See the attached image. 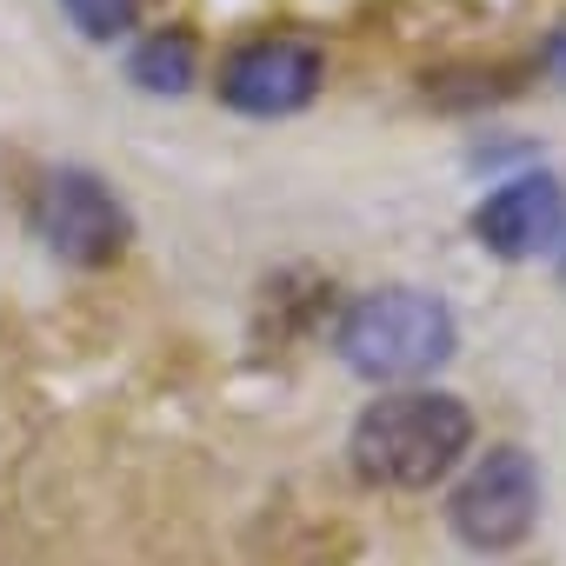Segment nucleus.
<instances>
[{
	"label": "nucleus",
	"mask_w": 566,
	"mask_h": 566,
	"mask_svg": "<svg viewBox=\"0 0 566 566\" xmlns=\"http://www.w3.org/2000/svg\"><path fill=\"white\" fill-rule=\"evenodd\" d=\"M553 61H559V67H566V34H559V41H553Z\"/></svg>",
	"instance_id": "obj_9"
},
{
	"label": "nucleus",
	"mask_w": 566,
	"mask_h": 566,
	"mask_svg": "<svg viewBox=\"0 0 566 566\" xmlns=\"http://www.w3.org/2000/svg\"><path fill=\"white\" fill-rule=\"evenodd\" d=\"M193 67H200V54H193L187 34H147L134 48V61H127L134 87H147V94H187L193 87Z\"/></svg>",
	"instance_id": "obj_7"
},
{
	"label": "nucleus",
	"mask_w": 566,
	"mask_h": 566,
	"mask_svg": "<svg viewBox=\"0 0 566 566\" xmlns=\"http://www.w3.org/2000/svg\"><path fill=\"white\" fill-rule=\"evenodd\" d=\"M334 347L360 380L387 387V380H420L447 367L460 347V327H453V307L427 287H374L347 307Z\"/></svg>",
	"instance_id": "obj_2"
},
{
	"label": "nucleus",
	"mask_w": 566,
	"mask_h": 566,
	"mask_svg": "<svg viewBox=\"0 0 566 566\" xmlns=\"http://www.w3.org/2000/svg\"><path fill=\"white\" fill-rule=\"evenodd\" d=\"M473 233L500 260H539L566 240V187L553 174H513L473 207Z\"/></svg>",
	"instance_id": "obj_6"
},
{
	"label": "nucleus",
	"mask_w": 566,
	"mask_h": 566,
	"mask_svg": "<svg viewBox=\"0 0 566 566\" xmlns=\"http://www.w3.org/2000/svg\"><path fill=\"white\" fill-rule=\"evenodd\" d=\"M327 81V61L314 41L301 34H266V41H247L240 54H227L220 67V101L233 114H253V120H280V114H301L314 107Z\"/></svg>",
	"instance_id": "obj_5"
},
{
	"label": "nucleus",
	"mask_w": 566,
	"mask_h": 566,
	"mask_svg": "<svg viewBox=\"0 0 566 566\" xmlns=\"http://www.w3.org/2000/svg\"><path fill=\"white\" fill-rule=\"evenodd\" d=\"M61 8L87 41H120L140 21V0H61Z\"/></svg>",
	"instance_id": "obj_8"
},
{
	"label": "nucleus",
	"mask_w": 566,
	"mask_h": 566,
	"mask_svg": "<svg viewBox=\"0 0 566 566\" xmlns=\"http://www.w3.org/2000/svg\"><path fill=\"white\" fill-rule=\"evenodd\" d=\"M447 526L473 553H513L539 526V467L526 447H493L447 500Z\"/></svg>",
	"instance_id": "obj_3"
},
{
	"label": "nucleus",
	"mask_w": 566,
	"mask_h": 566,
	"mask_svg": "<svg viewBox=\"0 0 566 566\" xmlns=\"http://www.w3.org/2000/svg\"><path fill=\"white\" fill-rule=\"evenodd\" d=\"M34 233H41V247H48L54 260H67V266H107V260H120V247L134 240V220H127L120 193H114L101 174L61 167V174H48L41 193H34Z\"/></svg>",
	"instance_id": "obj_4"
},
{
	"label": "nucleus",
	"mask_w": 566,
	"mask_h": 566,
	"mask_svg": "<svg viewBox=\"0 0 566 566\" xmlns=\"http://www.w3.org/2000/svg\"><path fill=\"white\" fill-rule=\"evenodd\" d=\"M473 447V413L453 394L433 387H407V394H380L360 420H354V473L367 486H394V493H420L433 480H447L460 467V453Z\"/></svg>",
	"instance_id": "obj_1"
}]
</instances>
